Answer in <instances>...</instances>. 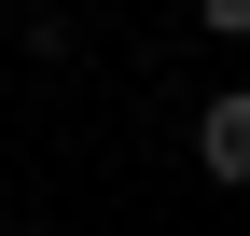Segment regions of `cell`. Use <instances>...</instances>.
<instances>
[{
	"mask_svg": "<svg viewBox=\"0 0 250 236\" xmlns=\"http://www.w3.org/2000/svg\"><path fill=\"white\" fill-rule=\"evenodd\" d=\"M195 167L208 181H250V83H223V98L195 111Z\"/></svg>",
	"mask_w": 250,
	"mask_h": 236,
	"instance_id": "6da1fadb",
	"label": "cell"
},
{
	"mask_svg": "<svg viewBox=\"0 0 250 236\" xmlns=\"http://www.w3.org/2000/svg\"><path fill=\"white\" fill-rule=\"evenodd\" d=\"M195 28H223V42H250V0H195Z\"/></svg>",
	"mask_w": 250,
	"mask_h": 236,
	"instance_id": "7a4b0ae2",
	"label": "cell"
}]
</instances>
